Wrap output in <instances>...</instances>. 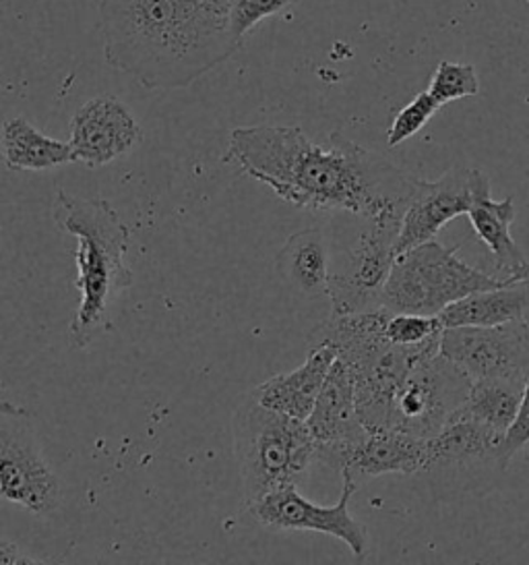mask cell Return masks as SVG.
<instances>
[{
	"instance_id": "6da1fadb",
	"label": "cell",
	"mask_w": 529,
	"mask_h": 565,
	"mask_svg": "<svg viewBox=\"0 0 529 565\" xmlns=\"http://www.w3.org/2000/svg\"><path fill=\"white\" fill-rule=\"evenodd\" d=\"M224 160L294 207L356 217L406 210L422 183L344 135L331 134L319 146L300 127H238Z\"/></svg>"
},
{
	"instance_id": "7a4b0ae2",
	"label": "cell",
	"mask_w": 529,
	"mask_h": 565,
	"mask_svg": "<svg viewBox=\"0 0 529 565\" xmlns=\"http://www.w3.org/2000/svg\"><path fill=\"white\" fill-rule=\"evenodd\" d=\"M234 0H99L104 56L148 89H181L240 49Z\"/></svg>"
},
{
	"instance_id": "3957f363",
	"label": "cell",
	"mask_w": 529,
	"mask_h": 565,
	"mask_svg": "<svg viewBox=\"0 0 529 565\" xmlns=\"http://www.w3.org/2000/svg\"><path fill=\"white\" fill-rule=\"evenodd\" d=\"M52 214L63 233L77 236V313L68 326L75 349H87L98 335L112 328L110 302L132 286V271L125 264L129 228L106 200H79L58 191Z\"/></svg>"
},
{
	"instance_id": "277c9868",
	"label": "cell",
	"mask_w": 529,
	"mask_h": 565,
	"mask_svg": "<svg viewBox=\"0 0 529 565\" xmlns=\"http://www.w3.org/2000/svg\"><path fill=\"white\" fill-rule=\"evenodd\" d=\"M391 311L379 307L352 316H331L314 330V344H330L354 373L356 406L368 431L391 429L397 392L413 369L441 352V335L415 347L393 344L385 328Z\"/></svg>"
},
{
	"instance_id": "5b68a950",
	"label": "cell",
	"mask_w": 529,
	"mask_h": 565,
	"mask_svg": "<svg viewBox=\"0 0 529 565\" xmlns=\"http://www.w3.org/2000/svg\"><path fill=\"white\" fill-rule=\"evenodd\" d=\"M231 435L247 505L298 484L319 465V444L306 420L271 411L252 394L238 404Z\"/></svg>"
},
{
	"instance_id": "8992f818",
	"label": "cell",
	"mask_w": 529,
	"mask_h": 565,
	"mask_svg": "<svg viewBox=\"0 0 529 565\" xmlns=\"http://www.w3.org/2000/svg\"><path fill=\"white\" fill-rule=\"evenodd\" d=\"M460 247H445L436 238L399 253L382 295V307L393 313L439 316L455 300L507 284L457 257Z\"/></svg>"
},
{
	"instance_id": "52a82bcc",
	"label": "cell",
	"mask_w": 529,
	"mask_h": 565,
	"mask_svg": "<svg viewBox=\"0 0 529 565\" xmlns=\"http://www.w3.org/2000/svg\"><path fill=\"white\" fill-rule=\"evenodd\" d=\"M406 210L364 217L356 241L331 269V316H352L382 307V295L396 266L397 241Z\"/></svg>"
},
{
	"instance_id": "ba28073f",
	"label": "cell",
	"mask_w": 529,
	"mask_h": 565,
	"mask_svg": "<svg viewBox=\"0 0 529 565\" xmlns=\"http://www.w3.org/2000/svg\"><path fill=\"white\" fill-rule=\"evenodd\" d=\"M0 493L35 515L54 514L63 489L52 472L28 413L2 399L0 413Z\"/></svg>"
},
{
	"instance_id": "9c48e42d",
	"label": "cell",
	"mask_w": 529,
	"mask_h": 565,
	"mask_svg": "<svg viewBox=\"0 0 529 565\" xmlns=\"http://www.w3.org/2000/svg\"><path fill=\"white\" fill-rule=\"evenodd\" d=\"M472 380L441 352L415 366L397 392L391 429L430 439L467 399Z\"/></svg>"
},
{
	"instance_id": "30bf717a",
	"label": "cell",
	"mask_w": 529,
	"mask_h": 565,
	"mask_svg": "<svg viewBox=\"0 0 529 565\" xmlns=\"http://www.w3.org/2000/svg\"><path fill=\"white\" fill-rule=\"evenodd\" d=\"M441 354L472 380L529 382V321L493 328H445Z\"/></svg>"
},
{
	"instance_id": "8fae6325",
	"label": "cell",
	"mask_w": 529,
	"mask_h": 565,
	"mask_svg": "<svg viewBox=\"0 0 529 565\" xmlns=\"http://www.w3.org/2000/svg\"><path fill=\"white\" fill-rule=\"evenodd\" d=\"M344 477L342 495L335 505H319L304 498L296 484L281 487L278 491L264 495L263 499L247 505L248 514L252 515L261 526L271 531H309L323 532L346 543L354 557L363 559L368 548V532L363 522L349 514V501L354 498L358 484L349 475Z\"/></svg>"
},
{
	"instance_id": "7c38bea8",
	"label": "cell",
	"mask_w": 529,
	"mask_h": 565,
	"mask_svg": "<svg viewBox=\"0 0 529 565\" xmlns=\"http://www.w3.org/2000/svg\"><path fill=\"white\" fill-rule=\"evenodd\" d=\"M143 141V129L131 110L112 96L91 98L71 120V148L75 162L99 168L127 156Z\"/></svg>"
},
{
	"instance_id": "4fadbf2b",
	"label": "cell",
	"mask_w": 529,
	"mask_h": 565,
	"mask_svg": "<svg viewBox=\"0 0 529 565\" xmlns=\"http://www.w3.org/2000/svg\"><path fill=\"white\" fill-rule=\"evenodd\" d=\"M429 439L399 429L368 431L347 448L321 451L319 465L330 466L349 477L373 479L380 475L424 472Z\"/></svg>"
},
{
	"instance_id": "5bb4252c",
	"label": "cell",
	"mask_w": 529,
	"mask_h": 565,
	"mask_svg": "<svg viewBox=\"0 0 529 565\" xmlns=\"http://www.w3.org/2000/svg\"><path fill=\"white\" fill-rule=\"evenodd\" d=\"M472 207V168L446 170L436 181H422L401 220L397 255L434 241L455 217Z\"/></svg>"
},
{
	"instance_id": "9a60e30c",
	"label": "cell",
	"mask_w": 529,
	"mask_h": 565,
	"mask_svg": "<svg viewBox=\"0 0 529 565\" xmlns=\"http://www.w3.org/2000/svg\"><path fill=\"white\" fill-rule=\"evenodd\" d=\"M507 433L496 431L463 413L429 439L424 472L434 470H478V468H507L505 458Z\"/></svg>"
},
{
	"instance_id": "2e32d148",
	"label": "cell",
	"mask_w": 529,
	"mask_h": 565,
	"mask_svg": "<svg viewBox=\"0 0 529 565\" xmlns=\"http://www.w3.org/2000/svg\"><path fill=\"white\" fill-rule=\"evenodd\" d=\"M306 425L319 444V454L354 446L368 433L358 416L354 373L342 359L331 366Z\"/></svg>"
},
{
	"instance_id": "e0dca14e",
	"label": "cell",
	"mask_w": 529,
	"mask_h": 565,
	"mask_svg": "<svg viewBox=\"0 0 529 565\" xmlns=\"http://www.w3.org/2000/svg\"><path fill=\"white\" fill-rule=\"evenodd\" d=\"M515 216L517 210L512 198L493 200L488 177L479 168H472V207L467 217L476 236L493 253L500 278L507 280L528 264L523 253L512 241L511 224Z\"/></svg>"
},
{
	"instance_id": "ac0fdd59",
	"label": "cell",
	"mask_w": 529,
	"mask_h": 565,
	"mask_svg": "<svg viewBox=\"0 0 529 565\" xmlns=\"http://www.w3.org/2000/svg\"><path fill=\"white\" fill-rule=\"evenodd\" d=\"M335 359L337 352L330 344H314L306 361L296 371L276 375L257 385L250 394L271 411L306 420L313 413Z\"/></svg>"
},
{
	"instance_id": "d6986e66",
	"label": "cell",
	"mask_w": 529,
	"mask_h": 565,
	"mask_svg": "<svg viewBox=\"0 0 529 565\" xmlns=\"http://www.w3.org/2000/svg\"><path fill=\"white\" fill-rule=\"evenodd\" d=\"M331 257L325 234L306 228L283 243L278 271L285 286L304 299H330Z\"/></svg>"
},
{
	"instance_id": "ffe728a7",
	"label": "cell",
	"mask_w": 529,
	"mask_h": 565,
	"mask_svg": "<svg viewBox=\"0 0 529 565\" xmlns=\"http://www.w3.org/2000/svg\"><path fill=\"white\" fill-rule=\"evenodd\" d=\"M445 328H493L529 317V282L507 284L467 295L439 313Z\"/></svg>"
},
{
	"instance_id": "44dd1931",
	"label": "cell",
	"mask_w": 529,
	"mask_h": 565,
	"mask_svg": "<svg viewBox=\"0 0 529 565\" xmlns=\"http://www.w3.org/2000/svg\"><path fill=\"white\" fill-rule=\"evenodd\" d=\"M2 158L11 170H50L75 162L71 143L52 139L28 118L15 117L2 125Z\"/></svg>"
},
{
	"instance_id": "7402d4cb",
	"label": "cell",
	"mask_w": 529,
	"mask_h": 565,
	"mask_svg": "<svg viewBox=\"0 0 529 565\" xmlns=\"http://www.w3.org/2000/svg\"><path fill=\"white\" fill-rule=\"evenodd\" d=\"M526 398V385L503 382V380H479L472 382L467 399L463 402V413L482 425H488L496 431L509 433L517 420L521 404Z\"/></svg>"
},
{
	"instance_id": "603a6c76",
	"label": "cell",
	"mask_w": 529,
	"mask_h": 565,
	"mask_svg": "<svg viewBox=\"0 0 529 565\" xmlns=\"http://www.w3.org/2000/svg\"><path fill=\"white\" fill-rule=\"evenodd\" d=\"M429 92L441 106L478 96V71L474 65L443 61L430 79Z\"/></svg>"
},
{
	"instance_id": "cb8c5ba5",
	"label": "cell",
	"mask_w": 529,
	"mask_h": 565,
	"mask_svg": "<svg viewBox=\"0 0 529 565\" xmlns=\"http://www.w3.org/2000/svg\"><path fill=\"white\" fill-rule=\"evenodd\" d=\"M443 106L434 100V96L427 92H420L410 104H406L397 117L393 118L389 131H387V143L389 148H397L399 143L412 139L413 135L420 134L430 118L434 117Z\"/></svg>"
},
{
	"instance_id": "d4e9b609",
	"label": "cell",
	"mask_w": 529,
	"mask_h": 565,
	"mask_svg": "<svg viewBox=\"0 0 529 565\" xmlns=\"http://www.w3.org/2000/svg\"><path fill=\"white\" fill-rule=\"evenodd\" d=\"M445 330L439 316H415V313H393L387 319L385 333L399 347H415L441 335Z\"/></svg>"
},
{
	"instance_id": "484cf974",
	"label": "cell",
	"mask_w": 529,
	"mask_h": 565,
	"mask_svg": "<svg viewBox=\"0 0 529 565\" xmlns=\"http://www.w3.org/2000/svg\"><path fill=\"white\" fill-rule=\"evenodd\" d=\"M294 0H234L230 11V28L234 40L242 46L248 32H252L261 21L273 18L288 9Z\"/></svg>"
},
{
	"instance_id": "4316f807",
	"label": "cell",
	"mask_w": 529,
	"mask_h": 565,
	"mask_svg": "<svg viewBox=\"0 0 529 565\" xmlns=\"http://www.w3.org/2000/svg\"><path fill=\"white\" fill-rule=\"evenodd\" d=\"M529 444V382L526 385V398H523V404H521V411H519V416H517V420L512 423L511 429L507 433V437H505V458H507V462L511 460L512 456L517 454V451H521V449L526 448Z\"/></svg>"
},
{
	"instance_id": "83f0119b",
	"label": "cell",
	"mask_w": 529,
	"mask_h": 565,
	"mask_svg": "<svg viewBox=\"0 0 529 565\" xmlns=\"http://www.w3.org/2000/svg\"><path fill=\"white\" fill-rule=\"evenodd\" d=\"M0 564L13 565V564H42L40 559L30 557V555H23L17 545L9 543V541H2L0 543Z\"/></svg>"
},
{
	"instance_id": "f1b7e54d",
	"label": "cell",
	"mask_w": 529,
	"mask_h": 565,
	"mask_svg": "<svg viewBox=\"0 0 529 565\" xmlns=\"http://www.w3.org/2000/svg\"><path fill=\"white\" fill-rule=\"evenodd\" d=\"M509 280H526V282H529V264L521 267V269H519L512 278H509Z\"/></svg>"
},
{
	"instance_id": "f546056e",
	"label": "cell",
	"mask_w": 529,
	"mask_h": 565,
	"mask_svg": "<svg viewBox=\"0 0 529 565\" xmlns=\"http://www.w3.org/2000/svg\"><path fill=\"white\" fill-rule=\"evenodd\" d=\"M528 179H529V170H528Z\"/></svg>"
},
{
	"instance_id": "4dcf8cb0",
	"label": "cell",
	"mask_w": 529,
	"mask_h": 565,
	"mask_svg": "<svg viewBox=\"0 0 529 565\" xmlns=\"http://www.w3.org/2000/svg\"><path fill=\"white\" fill-rule=\"evenodd\" d=\"M528 321H529V317H528Z\"/></svg>"
}]
</instances>
